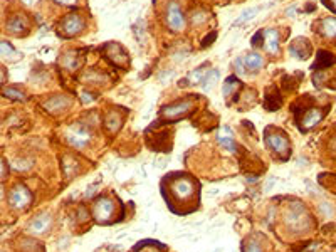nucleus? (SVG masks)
Instances as JSON below:
<instances>
[{
  "mask_svg": "<svg viewBox=\"0 0 336 252\" xmlns=\"http://www.w3.org/2000/svg\"><path fill=\"white\" fill-rule=\"evenodd\" d=\"M286 224L294 232H301V230H306L309 227V215L306 212L304 205L299 204V202H293V204L288 205V210H286Z\"/></svg>",
  "mask_w": 336,
  "mask_h": 252,
  "instance_id": "f257e3e1",
  "label": "nucleus"
},
{
  "mask_svg": "<svg viewBox=\"0 0 336 252\" xmlns=\"http://www.w3.org/2000/svg\"><path fill=\"white\" fill-rule=\"evenodd\" d=\"M114 202L108 197H101L94 202L93 205V215L99 224H110L114 217Z\"/></svg>",
  "mask_w": 336,
  "mask_h": 252,
  "instance_id": "f03ea898",
  "label": "nucleus"
},
{
  "mask_svg": "<svg viewBox=\"0 0 336 252\" xmlns=\"http://www.w3.org/2000/svg\"><path fill=\"white\" fill-rule=\"evenodd\" d=\"M32 204V193L31 190L22 183H17L14 188L9 192V205L12 209H27Z\"/></svg>",
  "mask_w": 336,
  "mask_h": 252,
  "instance_id": "7ed1b4c3",
  "label": "nucleus"
},
{
  "mask_svg": "<svg viewBox=\"0 0 336 252\" xmlns=\"http://www.w3.org/2000/svg\"><path fill=\"white\" fill-rule=\"evenodd\" d=\"M193 106L195 103L192 98L177 101V103H172L161 109V116H163L165 120H178V118H182L184 115H187V113L192 111Z\"/></svg>",
  "mask_w": 336,
  "mask_h": 252,
  "instance_id": "20e7f679",
  "label": "nucleus"
},
{
  "mask_svg": "<svg viewBox=\"0 0 336 252\" xmlns=\"http://www.w3.org/2000/svg\"><path fill=\"white\" fill-rule=\"evenodd\" d=\"M195 192H197V185L190 178H178L172 183V193L182 202L193 199Z\"/></svg>",
  "mask_w": 336,
  "mask_h": 252,
  "instance_id": "39448f33",
  "label": "nucleus"
},
{
  "mask_svg": "<svg viewBox=\"0 0 336 252\" xmlns=\"http://www.w3.org/2000/svg\"><path fill=\"white\" fill-rule=\"evenodd\" d=\"M265 143H267L269 148H271L272 151H276L277 155H281L283 158L288 157L289 150H291V146H289V140L284 136L283 133L267 131L265 133Z\"/></svg>",
  "mask_w": 336,
  "mask_h": 252,
  "instance_id": "423d86ee",
  "label": "nucleus"
},
{
  "mask_svg": "<svg viewBox=\"0 0 336 252\" xmlns=\"http://www.w3.org/2000/svg\"><path fill=\"white\" fill-rule=\"evenodd\" d=\"M66 138H68V141L74 145L76 148H82V146L88 145L89 138H91V133L89 129L86 128L84 125H73L71 128L68 129V134H66Z\"/></svg>",
  "mask_w": 336,
  "mask_h": 252,
  "instance_id": "0eeeda50",
  "label": "nucleus"
},
{
  "mask_svg": "<svg viewBox=\"0 0 336 252\" xmlns=\"http://www.w3.org/2000/svg\"><path fill=\"white\" fill-rule=\"evenodd\" d=\"M167 24L172 31L175 32H182L185 29V17L182 14L180 5L177 2H170L167 7Z\"/></svg>",
  "mask_w": 336,
  "mask_h": 252,
  "instance_id": "6e6552de",
  "label": "nucleus"
},
{
  "mask_svg": "<svg viewBox=\"0 0 336 252\" xmlns=\"http://www.w3.org/2000/svg\"><path fill=\"white\" fill-rule=\"evenodd\" d=\"M82 29H84V20H82V17L71 14L62 20V24L59 27V34H62L64 37H74L79 32H82Z\"/></svg>",
  "mask_w": 336,
  "mask_h": 252,
  "instance_id": "1a4fd4ad",
  "label": "nucleus"
},
{
  "mask_svg": "<svg viewBox=\"0 0 336 252\" xmlns=\"http://www.w3.org/2000/svg\"><path fill=\"white\" fill-rule=\"evenodd\" d=\"M106 56L110 61H113L116 66H126L130 62V57L124 52V49L119 44H108L105 49Z\"/></svg>",
  "mask_w": 336,
  "mask_h": 252,
  "instance_id": "9d476101",
  "label": "nucleus"
},
{
  "mask_svg": "<svg viewBox=\"0 0 336 252\" xmlns=\"http://www.w3.org/2000/svg\"><path fill=\"white\" fill-rule=\"evenodd\" d=\"M51 224H52L51 215H49L47 212H42V213H39V215H36L34 218H32L31 224H29V230H31L32 234L40 235V234H44L49 227H51Z\"/></svg>",
  "mask_w": 336,
  "mask_h": 252,
  "instance_id": "9b49d317",
  "label": "nucleus"
},
{
  "mask_svg": "<svg viewBox=\"0 0 336 252\" xmlns=\"http://www.w3.org/2000/svg\"><path fill=\"white\" fill-rule=\"evenodd\" d=\"M289 52H291V56L298 57V59H306V57H309V54H311V45H309L308 39H302V37H298V39L291 44V47H289Z\"/></svg>",
  "mask_w": 336,
  "mask_h": 252,
  "instance_id": "f8f14e48",
  "label": "nucleus"
},
{
  "mask_svg": "<svg viewBox=\"0 0 336 252\" xmlns=\"http://www.w3.org/2000/svg\"><path fill=\"white\" fill-rule=\"evenodd\" d=\"M323 116H325L323 109H319V108H311V109H308V111L304 113V116H302L301 128L311 129L313 126H316V125L319 123V121L323 120Z\"/></svg>",
  "mask_w": 336,
  "mask_h": 252,
  "instance_id": "ddd939ff",
  "label": "nucleus"
},
{
  "mask_svg": "<svg viewBox=\"0 0 336 252\" xmlns=\"http://www.w3.org/2000/svg\"><path fill=\"white\" fill-rule=\"evenodd\" d=\"M27 19L24 15H14L9 19V22H7V31L10 34H14V36H17L20 32H26L27 31Z\"/></svg>",
  "mask_w": 336,
  "mask_h": 252,
  "instance_id": "4468645a",
  "label": "nucleus"
},
{
  "mask_svg": "<svg viewBox=\"0 0 336 252\" xmlns=\"http://www.w3.org/2000/svg\"><path fill=\"white\" fill-rule=\"evenodd\" d=\"M319 32L326 39H336V19L333 17H325L319 22Z\"/></svg>",
  "mask_w": 336,
  "mask_h": 252,
  "instance_id": "2eb2a0df",
  "label": "nucleus"
},
{
  "mask_svg": "<svg viewBox=\"0 0 336 252\" xmlns=\"http://www.w3.org/2000/svg\"><path fill=\"white\" fill-rule=\"evenodd\" d=\"M265 37V50L269 54H277L279 52V34L274 29H269L264 34Z\"/></svg>",
  "mask_w": 336,
  "mask_h": 252,
  "instance_id": "dca6fc26",
  "label": "nucleus"
},
{
  "mask_svg": "<svg viewBox=\"0 0 336 252\" xmlns=\"http://www.w3.org/2000/svg\"><path fill=\"white\" fill-rule=\"evenodd\" d=\"M242 62L247 71H259V69H262V66H264L262 56L257 52H249L247 56L242 59Z\"/></svg>",
  "mask_w": 336,
  "mask_h": 252,
  "instance_id": "f3484780",
  "label": "nucleus"
},
{
  "mask_svg": "<svg viewBox=\"0 0 336 252\" xmlns=\"http://www.w3.org/2000/svg\"><path fill=\"white\" fill-rule=\"evenodd\" d=\"M336 62V57L333 56V54L326 52V50H319V52L316 54V62H314L313 69H323V67H330L333 66Z\"/></svg>",
  "mask_w": 336,
  "mask_h": 252,
  "instance_id": "a211bd4d",
  "label": "nucleus"
},
{
  "mask_svg": "<svg viewBox=\"0 0 336 252\" xmlns=\"http://www.w3.org/2000/svg\"><path fill=\"white\" fill-rule=\"evenodd\" d=\"M68 106H69V99L64 98V96H62V98H51L44 103V108L49 109L51 113H59Z\"/></svg>",
  "mask_w": 336,
  "mask_h": 252,
  "instance_id": "6ab92c4d",
  "label": "nucleus"
},
{
  "mask_svg": "<svg viewBox=\"0 0 336 252\" xmlns=\"http://www.w3.org/2000/svg\"><path fill=\"white\" fill-rule=\"evenodd\" d=\"M219 143L229 151H235V140L230 136V131L227 128H222L219 133Z\"/></svg>",
  "mask_w": 336,
  "mask_h": 252,
  "instance_id": "aec40b11",
  "label": "nucleus"
},
{
  "mask_svg": "<svg viewBox=\"0 0 336 252\" xmlns=\"http://www.w3.org/2000/svg\"><path fill=\"white\" fill-rule=\"evenodd\" d=\"M219 81V71H207L204 79H202V87H204L205 91H210L212 87L215 86V83Z\"/></svg>",
  "mask_w": 336,
  "mask_h": 252,
  "instance_id": "412c9836",
  "label": "nucleus"
},
{
  "mask_svg": "<svg viewBox=\"0 0 336 252\" xmlns=\"http://www.w3.org/2000/svg\"><path fill=\"white\" fill-rule=\"evenodd\" d=\"M105 125H106V128L110 129L111 133L118 131L119 126H121V116H119L118 113H110V115L106 116Z\"/></svg>",
  "mask_w": 336,
  "mask_h": 252,
  "instance_id": "4be33fe9",
  "label": "nucleus"
},
{
  "mask_svg": "<svg viewBox=\"0 0 336 252\" xmlns=\"http://www.w3.org/2000/svg\"><path fill=\"white\" fill-rule=\"evenodd\" d=\"M205 71H209V69H207V64L197 67V69L192 71V73L188 74V78H187L185 83H188V84H198V83H202V79H204V76H205Z\"/></svg>",
  "mask_w": 336,
  "mask_h": 252,
  "instance_id": "5701e85b",
  "label": "nucleus"
},
{
  "mask_svg": "<svg viewBox=\"0 0 336 252\" xmlns=\"http://www.w3.org/2000/svg\"><path fill=\"white\" fill-rule=\"evenodd\" d=\"M240 86V83H239V79L235 78V76H230V78H227L225 79V83H224V87H222V92H224V96H229L232 91H235L237 87Z\"/></svg>",
  "mask_w": 336,
  "mask_h": 252,
  "instance_id": "b1692460",
  "label": "nucleus"
},
{
  "mask_svg": "<svg viewBox=\"0 0 336 252\" xmlns=\"http://www.w3.org/2000/svg\"><path fill=\"white\" fill-rule=\"evenodd\" d=\"M17 52L12 47L10 42L7 41H0V57H15Z\"/></svg>",
  "mask_w": 336,
  "mask_h": 252,
  "instance_id": "393cba45",
  "label": "nucleus"
},
{
  "mask_svg": "<svg viewBox=\"0 0 336 252\" xmlns=\"http://www.w3.org/2000/svg\"><path fill=\"white\" fill-rule=\"evenodd\" d=\"M3 96H5V98H9V99H17V101L26 99V94H24L22 91L14 89V87H5V89H3Z\"/></svg>",
  "mask_w": 336,
  "mask_h": 252,
  "instance_id": "a878e982",
  "label": "nucleus"
},
{
  "mask_svg": "<svg viewBox=\"0 0 336 252\" xmlns=\"http://www.w3.org/2000/svg\"><path fill=\"white\" fill-rule=\"evenodd\" d=\"M257 12H259V8L254 7V8H249V10H244L242 14H240V17L237 20H235V24L234 25H240V24H244V22H247V20H251L252 17H254Z\"/></svg>",
  "mask_w": 336,
  "mask_h": 252,
  "instance_id": "bb28decb",
  "label": "nucleus"
},
{
  "mask_svg": "<svg viewBox=\"0 0 336 252\" xmlns=\"http://www.w3.org/2000/svg\"><path fill=\"white\" fill-rule=\"evenodd\" d=\"M244 252H262V247H261V244L256 241V239H251L249 242H246V246H244Z\"/></svg>",
  "mask_w": 336,
  "mask_h": 252,
  "instance_id": "cd10ccee",
  "label": "nucleus"
},
{
  "mask_svg": "<svg viewBox=\"0 0 336 252\" xmlns=\"http://www.w3.org/2000/svg\"><path fill=\"white\" fill-rule=\"evenodd\" d=\"M205 20H207V14H205V12H202V10L193 12V15H192V22L193 24L200 25V24H204Z\"/></svg>",
  "mask_w": 336,
  "mask_h": 252,
  "instance_id": "c85d7f7f",
  "label": "nucleus"
},
{
  "mask_svg": "<svg viewBox=\"0 0 336 252\" xmlns=\"http://www.w3.org/2000/svg\"><path fill=\"white\" fill-rule=\"evenodd\" d=\"M234 66H235V69H237V73H239L240 76L247 74V73H246L247 69H246V66H244V62H242V59H240V57H239V59H235V64H234Z\"/></svg>",
  "mask_w": 336,
  "mask_h": 252,
  "instance_id": "c756f323",
  "label": "nucleus"
},
{
  "mask_svg": "<svg viewBox=\"0 0 336 252\" xmlns=\"http://www.w3.org/2000/svg\"><path fill=\"white\" fill-rule=\"evenodd\" d=\"M262 42V31H257V34L251 39V45H254V47H259V44Z\"/></svg>",
  "mask_w": 336,
  "mask_h": 252,
  "instance_id": "7c9ffc66",
  "label": "nucleus"
},
{
  "mask_svg": "<svg viewBox=\"0 0 336 252\" xmlns=\"http://www.w3.org/2000/svg\"><path fill=\"white\" fill-rule=\"evenodd\" d=\"M7 175V167H5V162H3L2 158H0V182H2L3 178H5Z\"/></svg>",
  "mask_w": 336,
  "mask_h": 252,
  "instance_id": "2f4dec72",
  "label": "nucleus"
},
{
  "mask_svg": "<svg viewBox=\"0 0 336 252\" xmlns=\"http://www.w3.org/2000/svg\"><path fill=\"white\" fill-rule=\"evenodd\" d=\"M215 37H217V34H215V32H212V34H210V37L207 36L205 39L202 41V45H204V47H207V45H209V44H212V42L215 41Z\"/></svg>",
  "mask_w": 336,
  "mask_h": 252,
  "instance_id": "473e14b6",
  "label": "nucleus"
},
{
  "mask_svg": "<svg viewBox=\"0 0 336 252\" xmlns=\"http://www.w3.org/2000/svg\"><path fill=\"white\" fill-rule=\"evenodd\" d=\"M54 2L61 3V5H69V7H73V5H76L77 0H54Z\"/></svg>",
  "mask_w": 336,
  "mask_h": 252,
  "instance_id": "72a5a7b5",
  "label": "nucleus"
},
{
  "mask_svg": "<svg viewBox=\"0 0 336 252\" xmlns=\"http://www.w3.org/2000/svg\"><path fill=\"white\" fill-rule=\"evenodd\" d=\"M82 101H84V103H91V101H93V96H91V94H82Z\"/></svg>",
  "mask_w": 336,
  "mask_h": 252,
  "instance_id": "f704fd0d",
  "label": "nucleus"
},
{
  "mask_svg": "<svg viewBox=\"0 0 336 252\" xmlns=\"http://www.w3.org/2000/svg\"><path fill=\"white\" fill-rule=\"evenodd\" d=\"M3 81H5V73H3L2 66H0V84H2Z\"/></svg>",
  "mask_w": 336,
  "mask_h": 252,
  "instance_id": "c9c22d12",
  "label": "nucleus"
},
{
  "mask_svg": "<svg viewBox=\"0 0 336 252\" xmlns=\"http://www.w3.org/2000/svg\"><path fill=\"white\" fill-rule=\"evenodd\" d=\"M328 7H331L336 12V0H330V2H328Z\"/></svg>",
  "mask_w": 336,
  "mask_h": 252,
  "instance_id": "e433bc0d",
  "label": "nucleus"
},
{
  "mask_svg": "<svg viewBox=\"0 0 336 252\" xmlns=\"http://www.w3.org/2000/svg\"><path fill=\"white\" fill-rule=\"evenodd\" d=\"M145 252H158V251H156V249H147Z\"/></svg>",
  "mask_w": 336,
  "mask_h": 252,
  "instance_id": "4c0bfd02",
  "label": "nucleus"
}]
</instances>
